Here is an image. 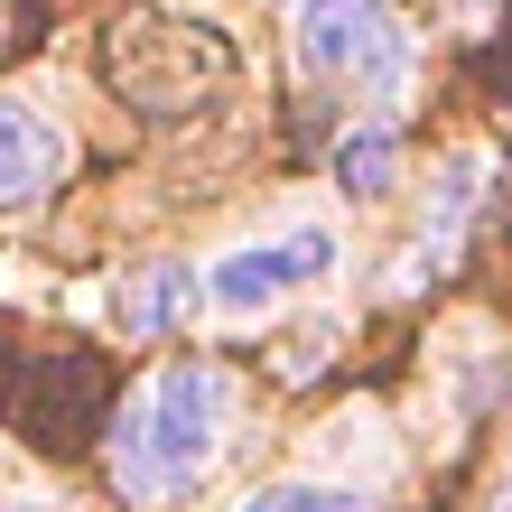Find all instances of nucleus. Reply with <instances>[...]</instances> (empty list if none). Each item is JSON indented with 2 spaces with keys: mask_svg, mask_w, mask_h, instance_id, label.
Wrapping results in <instances>:
<instances>
[{
  "mask_svg": "<svg viewBox=\"0 0 512 512\" xmlns=\"http://www.w3.org/2000/svg\"><path fill=\"white\" fill-rule=\"evenodd\" d=\"M308 270H298V252L280 243V252H233V261H215L205 270V298H215L224 317H261L270 298H289Z\"/></svg>",
  "mask_w": 512,
  "mask_h": 512,
  "instance_id": "obj_3",
  "label": "nucleus"
},
{
  "mask_svg": "<svg viewBox=\"0 0 512 512\" xmlns=\"http://www.w3.org/2000/svg\"><path fill=\"white\" fill-rule=\"evenodd\" d=\"M336 177H345V196H391V177H401V149H391V131H345V149H336Z\"/></svg>",
  "mask_w": 512,
  "mask_h": 512,
  "instance_id": "obj_6",
  "label": "nucleus"
},
{
  "mask_svg": "<svg viewBox=\"0 0 512 512\" xmlns=\"http://www.w3.org/2000/svg\"><path fill=\"white\" fill-rule=\"evenodd\" d=\"M224 438V373L215 364H168L149 382V401L122 419L112 438V475H122L131 503H159V494H187L205 457Z\"/></svg>",
  "mask_w": 512,
  "mask_h": 512,
  "instance_id": "obj_1",
  "label": "nucleus"
},
{
  "mask_svg": "<svg viewBox=\"0 0 512 512\" xmlns=\"http://www.w3.org/2000/svg\"><path fill=\"white\" fill-rule=\"evenodd\" d=\"M289 252H298V270H336V233H289Z\"/></svg>",
  "mask_w": 512,
  "mask_h": 512,
  "instance_id": "obj_8",
  "label": "nucleus"
},
{
  "mask_svg": "<svg viewBox=\"0 0 512 512\" xmlns=\"http://www.w3.org/2000/svg\"><path fill=\"white\" fill-rule=\"evenodd\" d=\"M47 177H56V131H47V112L0 103V205L38 196Z\"/></svg>",
  "mask_w": 512,
  "mask_h": 512,
  "instance_id": "obj_4",
  "label": "nucleus"
},
{
  "mask_svg": "<svg viewBox=\"0 0 512 512\" xmlns=\"http://www.w3.org/2000/svg\"><path fill=\"white\" fill-rule=\"evenodd\" d=\"M187 308H196V270L187 261H159V270H140V280L122 289L112 326H122V336H159V326H177Z\"/></svg>",
  "mask_w": 512,
  "mask_h": 512,
  "instance_id": "obj_5",
  "label": "nucleus"
},
{
  "mask_svg": "<svg viewBox=\"0 0 512 512\" xmlns=\"http://www.w3.org/2000/svg\"><path fill=\"white\" fill-rule=\"evenodd\" d=\"M243 512H373V503L345 494V485H261Z\"/></svg>",
  "mask_w": 512,
  "mask_h": 512,
  "instance_id": "obj_7",
  "label": "nucleus"
},
{
  "mask_svg": "<svg viewBox=\"0 0 512 512\" xmlns=\"http://www.w3.org/2000/svg\"><path fill=\"white\" fill-rule=\"evenodd\" d=\"M298 66L308 75H354L364 94H401L410 84V28L382 0H298Z\"/></svg>",
  "mask_w": 512,
  "mask_h": 512,
  "instance_id": "obj_2",
  "label": "nucleus"
}]
</instances>
